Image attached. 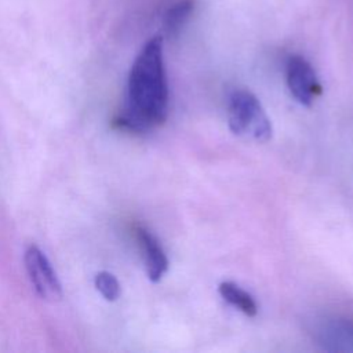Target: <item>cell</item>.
<instances>
[{"label": "cell", "instance_id": "obj_1", "mask_svg": "<svg viewBox=\"0 0 353 353\" xmlns=\"http://www.w3.org/2000/svg\"><path fill=\"white\" fill-rule=\"evenodd\" d=\"M168 116V84L161 37H152L137 55L127 81V106L114 127L145 132L161 125Z\"/></svg>", "mask_w": 353, "mask_h": 353}, {"label": "cell", "instance_id": "obj_6", "mask_svg": "<svg viewBox=\"0 0 353 353\" xmlns=\"http://www.w3.org/2000/svg\"><path fill=\"white\" fill-rule=\"evenodd\" d=\"M218 291L221 296L233 307L239 309L248 317H254L258 313V305L255 299L244 291L241 287H239L233 281H222L218 287Z\"/></svg>", "mask_w": 353, "mask_h": 353}, {"label": "cell", "instance_id": "obj_4", "mask_svg": "<svg viewBox=\"0 0 353 353\" xmlns=\"http://www.w3.org/2000/svg\"><path fill=\"white\" fill-rule=\"evenodd\" d=\"M285 79L291 95L303 106H312L323 88L312 65L299 55H291L285 66Z\"/></svg>", "mask_w": 353, "mask_h": 353}, {"label": "cell", "instance_id": "obj_8", "mask_svg": "<svg viewBox=\"0 0 353 353\" xmlns=\"http://www.w3.org/2000/svg\"><path fill=\"white\" fill-rule=\"evenodd\" d=\"M94 284H95V288L98 290V292L106 301L112 302L120 296V292H121L120 283L110 272L102 270V272L97 273L95 279H94Z\"/></svg>", "mask_w": 353, "mask_h": 353}, {"label": "cell", "instance_id": "obj_2", "mask_svg": "<svg viewBox=\"0 0 353 353\" xmlns=\"http://www.w3.org/2000/svg\"><path fill=\"white\" fill-rule=\"evenodd\" d=\"M229 128L233 134L265 142L272 137L270 120L259 99L247 90H237L229 98Z\"/></svg>", "mask_w": 353, "mask_h": 353}, {"label": "cell", "instance_id": "obj_7", "mask_svg": "<svg viewBox=\"0 0 353 353\" xmlns=\"http://www.w3.org/2000/svg\"><path fill=\"white\" fill-rule=\"evenodd\" d=\"M193 0H179L168 8L164 17V29L170 36L176 34L189 19L193 11Z\"/></svg>", "mask_w": 353, "mask_h": 353}, {"label": "cell", "instance_id": "obj_5", "mask_svg": "<svg viewBox=\"0 0 353 353\" xmlns=\"http://www.w3.org/2000/svg\"><path fill=\"white\" fill-rule=\"evenodd\" d=\"M135 236L142 251L146 274L149 280L153 283L160 281L168 270V259L163 247L146 228L137 226Z\"/></svg>", "mask_w": 353, "mask_h": 353}, {"label": "cell", "instance_id": "obj_3", "mask_svg": "<svg viewBox=\"0 0 353 353\" xmlns=\"http://www.w3.org/2000/svg\"><path fill=\"white\" fill-rule=\"evenodd\" d=\"M25 268L30 283L43 299H58L62 295L61 283L48 258L37 245L25 251Z\"/></svg>", "mask_w": 353, "mask_h": 353}]
</instances>
